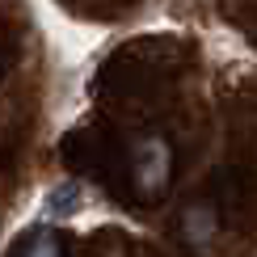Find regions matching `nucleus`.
<instances>
[{"mask_svg": "<svg viewBox=\"0 0 257 257\" xmlns=\"http://www.w3.org/2000/svg\"><path fill=\"white\" fill-rule=\"evenodd\" d=\"M173 181V144L165 135L148 131L131 139V186L144 202H156Z\"/></svg>", "mask_w": 257, "mask_h": 257, "instance_id": "nucleus-1", "label": "nucleus"}, {"mask_svg": "<svg viewBox=\"0 0 257 257\" xmlns=\"http://www.w3.org/2000/svg\"><path fill=\"white\" fill-rule=\"evenodd\" d=\"M219 236V211L211 207V202H190L186 211H181V240L190 244V249L207 253L211 244Z\"/></svg>", "mask_w": 257, "mask_h": 257, "instance_id": "nucleus-2", "label": "nucleus"}, {"mask_svg": "<svg viewBox=\"0 0 257 257\" xmlns=\"http://www.w3.org/2000/svg\"><path fill=\"white\" fill-rule=\"evenodd\" d=\"M76 207H80V186H76V181H63V186L55 190V194L47 198V215H55V211H63V215H72Z\"/></svg>", "mask_w": 257, "mask_h": 257, "instance_id": "nucleus-3", "label": "nucleus"}, {"mask_svg": "<svg viewBox=\"0 0 257 257\" xmlns=\"http://www.w3.org/2000/svg\"><path fill=\"white\" fill-rule=\"evenodd\" d=\"M26 257H63V244L55 240V232H38V236L26 244Z\"/></svg>", "mask_w": 257, "mask_h": 257, "instance_id": "nucleus-4", "label": "nucleus"}]
</instances>
